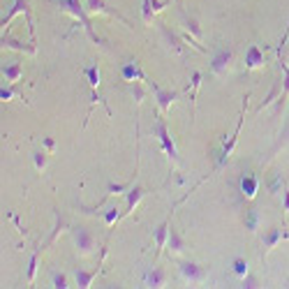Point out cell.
<instances>
[{"label": "cell", "instance_id": "4", "mask_svg": "<svg viewBox=\"0 0 289 289\" xmlns=\"http://www.w3.org/2000/svg\"><path fill=\"white\" fill-rule=\"evenodd\" d=\"M148 86H151L153 93H155V99H158L160 114L167 116L169 109H171V102H174V99H178V95H181V93H178V91H164V88H160V86H155L153 81H148Z\"/></svg>", "mask_w": 289, "mask_h": 289}, {"label": "cell", "instance_id": "1", "mask_svg": "<svg viewBox=\"0 0 289 289\" xmlns=\"http://www.w3.org/2000/svg\"><path fill=\"white\" fill-rule=\"evenodd\" d=\"M155 134L160 139L162 151L171 158V162H178V151H176V144H174V139H171V134H169L167 123H164V116L162 114H160V118H158V123H155Z\"/></svg>", "mask_w": 289, "mask_h": 289}, {"label": "cell", "instance_id": "5", "mask_svg": "<svg viewBox=\"0 0 289 289\" xmlns=\"http://www.w3.org/2000/svg\"><path fill=\"white\" fill-rule=\"evenodd\" d=\"M72 236H74V245L79 255H88L95 248V238L86 227H72Z\"/></svg>", "mask_w": 289, "mask_h": 289}, {"label": "cell", "instance_id": "16", "mask_svg": "<svg viewBox=\"0 0 289 289\" xmlns=\"http://www.w3.org/2000/svg\"><path fill=\"white\" fill-rule=\"evenodd\" d=\"M167 248H169V252H183L185 250V241H183V236L176 231L174 227L169 229V238H167Z\"/></svg>", "mask_w": 289, "mask_h": 289}, {"label": "cell", "instance_id": "31", "mask_svg": "<svg viewBox=\"0 0 289 289\" xmlns=\"http://www.w3.org/2000/svg\"><path fill=\"white\" fill-rule=\"evenodd\" d=\"M188 28H190V32L194 35V37L201 39V28H199V23L194 21V19H188Z\"/></svg>", "mask_w": 289, "mask_h": 289}, {"label": "cell", "instance_id": "15", "mask_svg": "<svg viewBox=\"0 0 289 289\" xmlns=\"http://www.w3.org/2000/svg\"><path fill=\"white\" fill-rule=\"evenodd\" d=\"M257 188H259V183L252 174H245L243 178H241V192H243L248 199H252L255 194H257Z\"/></svg>", "mask_w": 289, "mask_h": 289}, {"label": "cell", "instance_id": "22", "mask_svg": "<svg viewBox=\"0 0 289 289\" xmlns=\"http://www.w3.org/2000/svg\"><path fill=\"white\" fill-rule=\"evenodd\" d=\"M19 12H26V0H14V5H12V9H9V14L2 19V26H7V23L19 14Z\"/></svg>", "mask_w": 289, "mask_h": 289}, {"label": "cell", "instance_id": "27", "mask_svg": "<svg viewBox=\"0 0 289 289\" xmlns=\"http://www.w3.org/2000/svg\"><path fill=\"white\" fill-rule=\"evenodd\" d=\"M123 218V213H118V208H109L107 213H104V225H109V227H111V225H114V222H118Z\"/></svg>", "mask_w": 289, "mask_h": 289}, {"label": "cell", "instance_id": "30", "mask_svg": "<svg viewBox=\"0 0 289 289\" xmlns=\"http://www.w3.org/2000/svg\"><path fill=\"white\" fill-rule=\"evenodd\" d=\"M54 287L56 289H67V275L65 273H54Z\"/></svg>", "mask_w": 289, "mask_h": 289}, {"label": "cell", "instance_id": "2", "mask_svg": "<svg viewBox=\"0 0 289 289\" xmlns=\"http://www.w3.org/2000/svg\"><path fill=\"white\" fill-rule=\"evenodd\" d=\"M58 5H61V9L63 12H69V14H74L79 21H81V26H84L86 31H88V35H91L95 42H97V35L93 32V28H91V21H88V16H86V9L81 7V0H56Z\"/></svg>", "mask_w": 289, "mask_h": 289}, {"label": "cell", "instance_id": "18", "mask_svg": "<svg viewBox=\"0 0 289 289\" xmlns=\"http://www.w3.org/2000/svg\"><path fill=\"white\" fill-rule=\"evenodd\" d=\"M88 12H97V14H107V16H116V19H121L114 9H109L107 5H104V0H88Z\"/></svg>", "mask_w": 289, "mask_h": 289}, {"label": "cell", "instance_id": "21", "mask_svg": "<svg viewBox=\"0 0 289 289\" xmlns=\"http://www.w3.org/2000/svg\"><path fill=\"white\" fill-rule=\"evenodd\" d=\"M280 67H282V74H285V88L280 91V107H282V102L289 97V65L280 58Z\"/></svg>", "mask_w": 289, "mask_h": 289}, {"label": "cell", "instance_id": "25", "mask_svg": "<svg viewBox=\"0 0 289 289\" xmlns=\"http://www.w3.org/2000/svg\"><path fill=\"white\" fill-rule=\"evenodd\" d=\"M86 76H88V81H91L93 88H97V86H99V69H97V65L86 67Z\"/></svg>", "mask_w": 289, "mask_h": 289}, {"label": "cell", "instance_id": "17", "mask_svg": "<svg viewBox=\"0 0 289 289\" xmlns=\"http://www.w3.org/2000/svg\"><path fill=\"white\" fill-rule=\"evenodd\" d=\"M169 218L164 222H162L160 227L155 229V245H158V252L162 250V248H167V238H169Z\"/></svg>", "mask_w": 289, "mask_h": 289}, {"label": "cell", "instance_id": "20", "mask_svg": "<svg viewBox=\"0 0 289 289\" xmlns=\"http://www.w3.org/2000/svg\"><path fill=\"white\" fill-rule=\"evenodd\" d=\"M44 248H37V250L32 252L31 257V264H28V282H35V273H37V261H39V255H42Z\"/></svg>", "mask_w": 289, "mask_h": 289}, {"label": "cell", "instance_id": "24", "mask_svg": "<svg viewBox=\"0 0 289 289\" xmlns=\"http://www.w3.org/2000/svg\"><path fill=\"white\" fill-rule=\"evenodd\" d=\"M129 188H132L129 183H118V185H116V183H109V185H107V192H109V194H123V192L128 194Z\"/></svg>", "mask_w": 289, "mask_h": 289}, {"label": "cell", "instance_id": "3", "mask_svg": "<svg viewBox=\"0 0 289 289\" xmlns=\"http://www.w3.org/2000/svg\"><path fill=\"white\" fill-rule=\"evenodd\" d=\"M178 268H181V275L188 282H204L208 278V268L197 264V261H181Z\"/></svg>", "mask_w": 289, "mask_h": 289}, {"label": "cell", "instance_id": "35", "mask_svg": "<svg viewBox=\"0 0 289 289\" xmlns=\"http://www.w3.org/2000/svg\"><path fill=\"white\" fill-rule=\"evenodd\" d=\"M282 208L289 213V190H287V188L282 190Z\"/></svg>", "mask_w": 289, "mask_h": 289}, {"label": "cell", "instance_id": "28", "mask_svg": "<svg viewBox=\"0 0 289 289\" xmlns=\"http://www.w3.org/2000/svg\"><path fill=\"white\" fill-rule=\"evenodd\" d=\"M241 287H245V289H255V287H261V282H259L257 275L248 273V275L243 278V285H241Z\"/></svg>", "mask_w": 289, "mask_h": 289}, {"label": "cell", "instance_id": "11", "mask_svg": "<svg viewBox=\"0 0 289 289\" xmlns=\"http://www.w3.org/2000/svg\"><path fill=\"white\" fill-rule=\"evenodd\" d=\"M282 238H289L287 231H282V229H278V227H271L266 234H264V252L273 250V248L280 243Z\"/></svg>", "mask_w": 289, "mask_h": 289}, {"label": "cell", "instance_id": "13", "mask_svg": "<svg viewBox=\"0 0 289 289\" xmlns=\"http://www.w3.org/2000/svg\"><path fill=\"white\" fill-rule=\"evenodd\" d=\"M2 49H14V51H23V54H28V56H35V46H26L19 39L9 37V35H2Z\"/></svg>", "mask_w": 289, "mask_h": 289}, {"label": "cell", "instance_id": "14", "mask_svg": "<svg viewBox=\"0 0 289 289\" xmlns=\"http://www.w3.org/2000/svg\"><path fill=\"white\" fill-rule=\"evenodd\" d=\"M95 275H97V268H93V271H84V268H76L74 271V278H76V285L81 289H88L95 280Z\"/></svg>", "mask_w": 289, "mask_h": 289}, {"label": "cell", "instance_id": "8", "mask_svg": "<svg viewBox=\"0 0 289 289\" xmlns=\"http://www.w3.org/2000/svg\"><path fill=\"white\" fill-rule=\"evenodd\" d=\"M264 51L259 49L257 44H250L248 51H245V67L248 69H257V67H264Z\"/></svg>", "mask_w": 289, "mask_h": 289}, {"label": "cell", "instance_id": "10", "mask_svg": "<svg viewBox=\"0 0 289 289\" xmlns=\"http://www.w3.org/2000/svg\"><path fill=\"white\" fill-rule=\"evenodd\" d=\"M146 287H164L167 285V271L162 266H153L144 278Z\"/></svg>", "mask_w": 289, "mask_h": 289}, {"label": "cell", "instance_id": "33", "mask_svg": "<svg viewBox=\"0 0 289 289\" xmlns=\"http://www.w3.org/2000/svg\"><path fill=\"white\" fill-rule=\"evenodd\" d=\"M248 229H257V213L255 211H248Z\"/></svg>", "mask_w": 289, "mask_h": 289}, {"label": "cell", "instance_id": "19", "mask_svg": "<svg viewBox=\"0 0 289 289\" xmlns=\"http://www.w3.org/2000/svg\"><path fill=\"white\" fill-rule=\"evenodd\" d=\"M231 268H234V273L243 280L245 275L250 273V268H248V261H245L243 257H234V261H231Z\"/></svg>", "mask_w": 289, "mask_h": 289}, {"label": "cell", "instance_id": "6", "mask_svg": "<svg viewBox=\"0 0 289 289\" xmlns=\"http://www.w3.org/2000/svg\"><path fill=\"white\" fill-rule=\"evenodd\" d=\"M231 61H234V56L229 49H218L213 56V63H211V69L215 74H227L229 67H231Z\"/></svg>", "mask_w": 289, "mask_h": 289}, {"label": "cell", "instance_id": "9", "mask_svg": "<svg viewBox=\"0 0 289 289\" xmlns=\"http://www.w3.org/2000/svg\"><path fill=\"white\" fill-rule=\"evenodd\" d=\"M144 194H146V190L141 188V185H134V188H129L128 190V197H125V211H121L123 215H128V213H132L134 208H137V204L144 199Z\"/></svg>", "mask_w": 289, "mask_h": 289}, {"label": "cell", "instance_id": "7", "mask_svg": "<svg viewBox=\"0 0 289 289\" xmlns=\"http://www.w3.org/2000/svg\"><path fill=\"white\" fill-rule=\"evenodd\" d=\"M121 76L125 79V81H129V84H134V81H144V84H148V79H146L144 69L139 67L137 61L125 63V65H123V69H121Z\"/></svg>", "mask_w": 289, "mask_h": 289}, {"label": "cell", "instance_id": "34", "mask_svg": "<svg viewBox=\"0 0 289 289\" xmlns=\"http://www.w3.org/2000/svg\"><path fill=\"white\" fill-rule=\"evenodd\" d=\"M12 97H14V91H12V88H5V86H2V91H0V99H2V102H9Z\"/></svg>", "mask_w": 289, "mask_h": 289}, {"label": "cell", "instance_id": "36", "mask_svg": "<svg viewBox=\"0 0 289 289\" xmlns=\"http://www.w3.org/2000/svg\"><path fill=\"white\" fill-rule=\"evenodd\" d=\"M54 139H44V148H46V151H54Z\"/></svg>", "mask_w": 289, "mask_h": 289}, {"label": "cell", "instance_id": "26", "mask_svg": "<svg viewBox=\"0 0 289 289\" xmlns=\"http://www.w3.org/2000/svg\"><path fill=\"white\" fill-rule=\"evenodd\" d=\"M141 14H144V21L151 26V23H153V16H155V9H153L151 0H144V5H141Z\"/></svg>", "mask_w": 289, "mask_h": 289}, {"label": "cell", "instance_id": "23", "mask_svg": "<svg viewBox=\"0 0 289 289\" xmlns=\"http://www.w3.org/2000/svg\"><path fill=\"white\" fill-rule=\"evenodd\" d=\"M32 162H35V169H37V171H44L46 162H49V153L46 151H35L32 153Z\"/></svg>", "mask_w": 289, "mask_h": 289}, {"label": "cell", "instance_id": "12", "mask_svg": "<svg viewBox=\"0 0 289 289\" xmlns=\"http://www.w3.org/2000/svg\"><path fill=\"white\" fill-rule=\"evenodd\" d=\"M2 76H5V81H9V84H16L19 79L23 76V67L19 61H9L2 65Z\"/></svg>", "mask_w": 289, "mask_h": 289}, {"label": "cell", "instance_id": "32", "mask_svg": "<svg viewBox=\"0 0 289 289\" xmlns=\"http://www.w3.org/2000/svg\"><path fill=\"white\" fill-rule=\"evenodd\" d=\"M132 95L137 97V102H141V99H144V88H141V81H134V86H132Z\"/></svg>", "mask_w": 289, "mask_h": 289}, {"label": "cell", "instance_id": "29", "mask_svg": "<svg viewBox=\"0 0 289 289\" xmlns=\"http://www.w3.org/2000/svg\"><path fill=\"white\" fill-rule=\"evenodd\" d=\"M164 35H167V39H169V44L174 46V51L176 54H183V44H181V39L176 37V35H171V32L167 31V28H164Z\"/></svg>", "mask_w": 289, "mask_h": 289}]
</instances>
